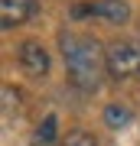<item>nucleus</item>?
I'll use <instances>...</instances> for the list:
<instances>
[{
    "mask_svg": "<svg viewBox=\"0 0 140 146\" xmlns=\"http://www.w3.org/2000/svg\"><path fill=\"white\" fill-rule=\"evenodd\" d=\"M13 114H20V98H16L13 84H3V117L10 120Z\"/></svg>",
    "mask_w": 140,
    "mask_h": 146,
    "instance_id": "obj_8",
    "label": "nucleus"
},
{
    "mask_svg": "<svg viewBox=\"0 0 140 146\" xmlns=\"http://www.w3.org/2000/svg\"><path fill=\"white\" fill-rule=\"evenodd\" d=\"M52 143H56V114H49L36 127V140H33V146H52Z\"/></svg>",
    "mask_w": 140,
    "mask_h": 146,
    "instance_id": "obj_7",
    "label": "nucleus"
},
{
    "mask_svg": "<svg viewBox=\"0 0 140 146\" xmlns=\"http://www.w3.org/2000/svg\"><path fill=\"white\" fill-rule=\"evenodd\" d=\"M108 78H114V81L140 78V46L137 42H111L108 46Z\"/></svg>",
    "mask_w": 140,
    "mask_h": 146,
    "instance_id": "obj_2",
    "label": "nucleus"
},
{
    "mask_svg": "<svg viewBox=\"0 0 140 146\" xmlns=\"http://www.w3.org/2000/svg\"><path fill=\"white\" fill-rule=\"evenodd\" d=\"M68 146H98V143H94V136H88V133L78 130V133L68 136Z\"/></svg>",
    "mask_w": 140,
    "mask_h": 146,
    "instance_id": "obj_9",
    "label": "nucleus"
},
{
    "mask_svg": "<svg viewBox=\"0 0 140 146\" xmlns=\"http://www.w3.org/2000/svg\"><path fill=\"white\" fill-rule=\"evenodd\" d=\"M65 55V68L82 91H98L101 78L108 75V49L98 46V39L91 36H75V33H62L59 39Z\"/></svg>",
    "mask_w": 140,
    "mask_h": 146,
    "instance_id": "obj_1",
    "label": "nucleus"
},
{
    "mask_svg": "<svg viewBox=\"0 0 140 146\" xmlns=\"http://www.w3.org/2000/svg\"><path fill=\"white\" fill-rule=\"evenodd\" d=\"M75 20L82 16H98V20H108V23H127L130 20V7L124 0H94V3H78L72 10Z\"/></svg>",
    "mask_w": 140,
    "mask_h": 146,
    "instance_id": "obj_3",
    "label": "nucleus"
},
{
    "mask_svg": "<svg viewBox=\"0 0 140 146\" xmlns=\"http://www.w3.org/2000/svg\"><path fill=\"white\" fill-rule=\"evenodd\" d=\"M16 58H20V65H23V72L29 75V78H42V75L49 72V52L39 46V42H23L20 46V52H16Z\"/></svg>",
    "mask_w": 140,
    "mask_h": 146,
    "instance_id": "obj_4",
    "label": "nucleus"
},
{
    "mask_svg": "<svg viewBox=\"0 0 140 146\" xmlns=\"http://www.w3.org/2000/svg\"><path fill=\"white\" fill-rule=\"evenodd\" d=\"M36 16V0H0V26L16 29Z\"/></svg>",
    "mask_w": 140,
    "mask_h": 146,
    "instance_id": "obj_5",
    "label": "nucleus"
},
{
    "mask_svg": "<svg viewBox=\"0 0 140 146\" xmlns=\"http://www.w3.org/2000/svg\"><path fill=\"white\" fill-rule=\"evenodd\" d=\"M104 123H108L111 130H117V127L130 123V110L124 104H108V107H104Z\"/></svg>",
    "mask_w": 140,
    "mask_h": 146,
    "instance_id": "obj_6",
    "label": "nucleus"
}]
</instances>
